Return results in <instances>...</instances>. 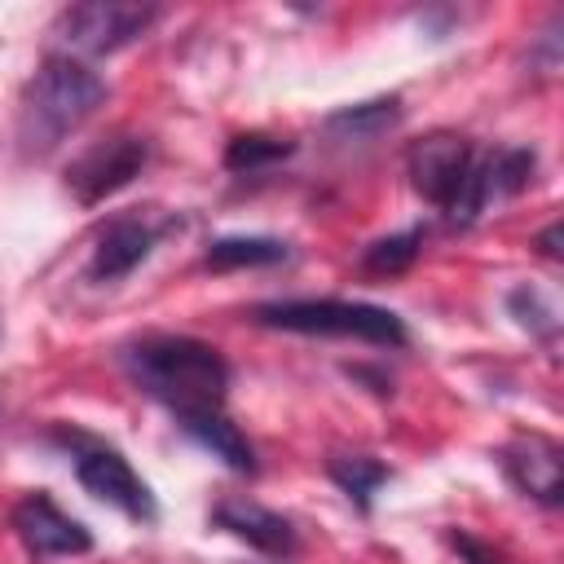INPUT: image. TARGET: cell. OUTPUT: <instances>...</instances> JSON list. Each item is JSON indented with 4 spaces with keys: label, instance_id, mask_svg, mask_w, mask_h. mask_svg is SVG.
Here are the masks:
<instances>
[{
    "label": "cell",
    "instance_id": "2",
    "mask_svg": "<svg viewBox=\"0 0 564 564\" xmlns=\"http://www.w3.org/2000/svg\"><path fill=\"white\" fill-rule=\"evenodd\" d=\"M106 79L97 70H88L79 57L53 53L44 57V66L31 75L22 106H18V141L26 154H48L53 145H62L88 115H97V106L106 101Z\"/></svg>",
    "mask_w": 564,
    "mask_h": 564
},
{
    "label": "cell",
    "instance_id": "6",
    "mask_svg": "<svg viewBox=\"0 0 564 564\" xmlns=\"http://www.w3.org/2000/svg\"><path fill=\"white\" fill-rule=\"evenodd\" d=\"M159 22L154 4H123V0H88V4H70L57 18V40L75 53L101 57V53H119L123 44L141 40L150 26Z\"/></svg>",
    "mask_w": 564,
    "mask_h": 564
},
{
    "label": "cell",
    "instance_id": "12",
    "mask_svg": "<svg viewBox=\"0 0 564 564\" xmlns=\"http://www.w3.org/2000/svg\"><path fill=\"white\" fill-rule=\"evenodd\" d=\"M181 432H185L194 445H203L212 458H220L229 471H238V476H256V471H260V463H256V445L242 436V427H238L225 410L189 414V419H181Z\"/></svg>",
    "mask_w": 564,
    "mask_h": 564
},
{
    "label": "cell",
    "instance_id": "18",
    "mask_svg": "<svg viewBox=\"0 0 564 564\" xmlns=\"http://www.w3.org/2000/svg\"><path fill=\"white\" fill-rule=\"evenodd\" d=\"M533 172H538V154L524 150V145H511V150H494V154H489V185H494V194H502V198L520 194V189L533 181Z\"/></svg>",
    "mask_w": 564,
    "mask_h": 564
},
{
    "label": "cell",
    "instance_id": "10",
    "mask_svg": "<svg viewBox=\"0 0 564 564\" xmlns=\"http://www.w3.org/2000/svg\"><path fill=\"white\" fill-rule=\"evenodd\" d=\"M212 524L234 533L238 542L256 546L260 555H273V560H291L300 551V533L286 516L260 507V502H247V498H225L212 507Z\"/></svg>",
    "mask_w": 564,
    "mask_h": 564
},
{
    "label": "cell",
    "instance_id": "1",
    "mask_svg": "<svg viewBox=\"0 0 564 564\" xmlns=\"http://www.w3.org/2000/svg\"><path fill=\"white\" fill-rule=\"evenodd\" d=\"M119 361H123L128 379L150 401L172 410L176 423L189 414L225 410L229 361L220 357V348H212L194 335H141V339L123 344Z\"/></svg>",
    "mask_w": 564,
    "mask_h": 564
},
{
    "label": "cell",
    "instance_id": "4",
    "mask_svg": "<svg viewBox=\"0 0 564 564\" xmlns=\"http://www.w3.org/2000/svg\"><path fill=\"white\" fill-rule=\"evenodd\" d=\"M251 317L273 330L291 335H330V339H361L375 348H405L410 330L392 308L361 304V300H269L256 304Z\"/></svg>",
    "mask_w": 564,
    "mask_h": 564
},
{
    "label": "cell",
    "instance_id": "3",
    "mask_svg": "<svg viewBox=\"0 0 564 564\" xmlns=\"http://www.w3.org/2000/svg\"><path fill=\"white\" fill-rule=\"evenodd\" d=\"M405 172L419 198L441 207L454 225H471L485 203L494 198L489 185V154H476V145L463 132L436 128L419 137L405 154Z\"/></svg>",
    "mask_w": 564,
    "mask_h": 564
},
{
    "label": "cell",
    "instance_id": "20",
    "mask_svg": "<svg viewBox=\"0 0 564 564\" xmlns=\"http://www.w3.org/2000/svg\"><path fill=\"white\" fill-rule=\"evenodd\" d=\"M449 538H454V546H458V555H463L467 564H502V555H498L494 546L476 542L471 533H449Z\"/></svg>",
    "mask_w": 564,
    "mask_h": 564
},
{
    "label": "cell",
    "instance_id": "21",
    "mask_svg": "<svg viewBox=\"0 0 564 564\" xmlns=\"http://www.w3.org/2000/svg\"><path fill=\"white\" fill-rule=\"evenodd\" d=\"M538 242H542V251H546V256H551V260H555V256H560V225H546V229H542V238H538Z\"/></svg>",
    "mask_w": 564,
    "mask_h": 564
},
{
    "label": "cell",
    "instance_id": "16",
    "mask_svg": "<svg viewBox=\"0 0 564 564\" xmlns=\"http://www.w3.org/2000/svg\"><path fill=\"white\" fill-rule=\"evenodd\" d=\"M419 247H423V229H401V234H388V238H375L361 256L366 273H379V278H392V273H405L414 260H419Z\"/></svg>",
    "mask_w": 564,
    "mask_h": 564
},
{
    "label": "cell",
    "instance_id": "15",
    "mask_svg": "<svg viewBox=\"0 0 564 564\" xmlns=\"http://www.w3.org/2000/svg\"><path fill=\"white\" fill-rule=\"evenodd\" d=\"M326 476L357 502V511H370V498L392 476V467L379 463V458H366V454H330L326 458Z\"/></svg>",
    "mask_w": 564,
    "mask_h": 564
},
{
    "label": "cell",
    "instance_id": "17",
    "mask_svg": "<svg viewBox=\"0 0 564 564\" xmlns=\"http://www.w3.org/2000/svg\"><path fill=\"white\" fill-rule=\"evenodd\" d=\"M295 154V141H278V137H264V132H247V137H234L229 150H225V167L229 172H260L269 163H282Z\"/></svg>",
    "mask_w": 564,
    "mask_h": 564
},
{
    "label": "cell",
    "instance_id": "13",
    "mask_svg": "<svg viewBox=\"0 0 564 564\" xmlns=\"http://www.w3.org/2000/svg\"><path fill=\"white\" fill-rule=\"evenodd\" d=\"M291 251L282 238H264V234H234V238H216L203 256L207 269L225 273V269H264V264H282Z\"/></svg>",
    "mask_w": 564,
    "mask_h": 564
},
{
    "label": "cell",
    "instance_id": "5",
    "mask_svg": "<svg viewBox=\"0 0 564 564\" xmlns=\"http://www.w3.org/2000/svg\"><path fill=\"white\" fill-rule=\"evenodd\" d=\"M53 441L70 449L75 476H79V485H84L97 502L123 511V516L137 520V524H154V520H159V502H154L150 485L132 471V463H128L115 445H101V441H93V436H84V432H75V427H70V432L57 427Z\"/></svg>",
    "mask_w": 564,
    "mask_h": 564
},
{
    "label": "cell",
    "instance_id": "7",
    "mask_svg": "<svg viewBox=\"0 0 564 564\" xmlns=\"http://www.w3.org/2000/svg\"><path fill=\"white\" fill-rule=\"evenodd\" d=\"M145 163H150V141L132 137V132H115V137L88 145L79 159H70L66 189L75 194L79 207H97L110 194H119L123 185H132Z\"/></svg>",
    "mask_w": 564,
    "mask_h": 564
},
{
    "label": "cell",
    "instance_id": "9",
    "mask_svg": "<svg viewBox=\"0 0 564 564\" xmlns=\"http://www.w3.org/2000/svg\"><path fill=\"white\" fill-rule=\"evenodd\" d=\"M502 476L533 502L542 507H560L564 502V454L555 441L546 436H516L502 454Z\"/></svg>",
    "mask_w": 564,
    "mask_h": 564
},
{
    "label": "cell",
    "instance_id": "14",
    "mask_svg": "<svg viewBox=\"0 0 564 564\" xmlns=\"http://www.w3.org/2000/svg\"><path fill=\"white\" fill-rule=\"evenodd\" d=\"M397 123H401V97H375V101L335 110L326 119V132H335L339 141H375Z\"/></svg>",
    "mask_w": 564,
    "mask_h": 564
},
{
    "label": "cell",
    "instance_id": "11",
    "mask_svg": "<svg viewBox=\"0 0 564 564\" xmlns=\"http://www.w3.org/2000/svg\"><path fill=\"white\" fill-rule=\"evenodd\" d=\"M154 242H159V229L150 220H137V216L110 220L97 234V247H93V260H88V278L93 282H119V278H128L137 264L150 260Z\"/></svg>",
    "mask_w": 564,
    "mask_h": 564
},
{
    "label": "cell",
    "instance_id": "19",
    "mask_svg": "<svg viewBox=\"0 0 564 564\" xmlns=\"http://www.w3.org/2000/svg\"><path fill=\"white\" fill-rule=\"evenodd\" d=\"M507 308H511V317H516L524 330H533V335H551V330H555V308H551L546 295L533 291V286H516V291L507 295Z\"/></svg>",
    "mask_w": 564,
    "mask_h": 564
},
{
    "label": "cell",
    "instance_id": "8",
    "mask_svg": "<svg viewBox=\"0 0 564 564\" xmlns=\"http://www.w3.org/2000/svg\"><path fill=\"white\" fill-rule=\"evenodd\" d=\"M13 529L35 560H62V555L93 551V533L75 516H66L48 494H26L13 507Z\"/></svg>",
    "mask_w": 564,
    "mask_h": 564
}]
</instances>
